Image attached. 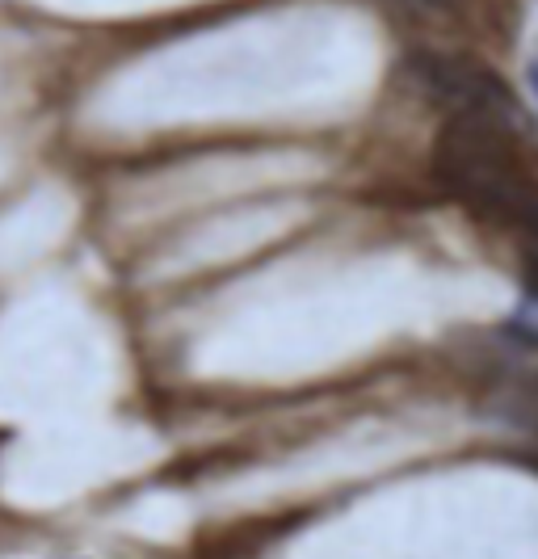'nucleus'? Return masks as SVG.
Instances as JSON below:
<instances>
[{
    "mask_svg": "<svg viewBox=\"0 0 538 559\" xmlns=\"http://www.w3.org/2000/svg\"><path fill=\"white\" fill-rule=\"evenodd\" d=\"M421 4H446V0H421Z\"/></svg>",
    "mask_w": 538,
    "mask_h": 559,
    "instance_id": "2",
    "label": "nucleus"
},
{
    "mask_svg": "<svg viewBox=\"0 0 538 559\" xmlns=\"http://www.w3.org/2000/svg\"><path fill=\"white\" fill-rule=\"evenodd\" d=\"M526 76H530V88H535V97H538V59L530 63V68H526Z\"/></svg>",
    "mask_w": 538,
    "mask_h": 559,
    "instance_id": "1",
    "label": "nucleus"
}]
</instances>
